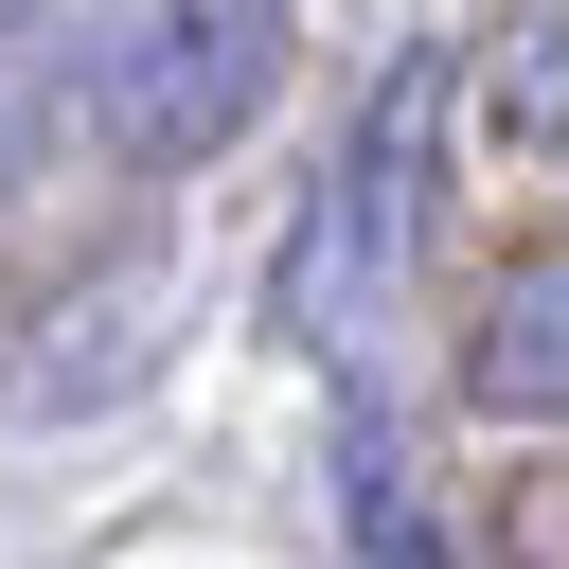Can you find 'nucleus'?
<instances>
[{"label":"nucleus","mask_w":569,"mask_h":569,"mask_svg":"<svg viewBox=\"0 0 569 569\" xmlns=\"http://www.w3.org/2000/svg\"><path fill=\"white\" fill-rule=\"evenodd\" d=\"M267 89H284V0H160L142 36H107L89 124H107L142 178H178V160H231V142L267 124Z\"/></svg>","instance_id":"1"},{"label":"nucleus","mask_w":569,"mask_h":569,"mask_svg":"<svg viewBox=\"0 0 569 569\" xmlns=\"http://www.w3.org/2000/svg\"><path fill=\"white\" fill-rule=\"evenodd\" d=\"M18 160H36V124H18V89H0V196H18Z\"/></svg>","instance_id":"5"},{"label":"nucleus","mask_w":569,"mask_h":569,"mask_svg":"<svg viewBox=\"0 0 569 569\" xmlns=\"http://www.w3.org/2000/svg\"><path fill=\"white\" fill-rule=\"evenodd\" d=\"M427 107H445V71L409 53V71L373 89V124L338 142V178H320V213H302V249H284V338H338V320L391 284L409 196H427Z\"/></svg>","instance_id":"2"},{"label":"nucleus","mask_w":569,"mask_h":569,"mask_svg":"<svg viewBox=\"0 0 569 569\" xmlns=\"http://www.w3.org/2000/svg\"><path fill=\"white\" fill-rule=\"evenodd\" d=\"M462 391L498 427H569V249H516L462 320Z\"/></svg>","instance_id":"3"},{"label":"nucleus","mask_w":569,"mask_h":569,"mask_svg":"<svg viewBox=\"0 0 569 569\" xmlns=\"http://www.w3.org/2000/svg\"><path fill=\"white\" fill-rule=\"evenodd\" d=\"M0 36H89V0H0Z\"/></svg>","instance_id":"4"}]
</instances>
